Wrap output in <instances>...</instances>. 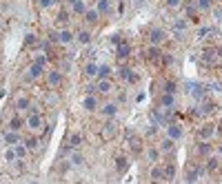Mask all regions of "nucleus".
Returning <instances> with one entry per match:
<instances>
[{"instance_id":"obj_16","label":"nucleus","mask_w":222,"mask_h":184,"mask_svg":"<svg viewBox=\"0 0 222 184\" xmlns=\"http://www.w3.org/2000/svg\"><path fill=\"white\" fill-rule=\"evenodd\" d=\"M100 91H102V93H107V91H111V84L107 82V80H102V82H100Z\"/></svg>"},{"instance_id":"obj_25","label":"nucleus","mask_w":222,"mask_h":184,"mask_svg":"<svg viewBox=\"0 0 222 184\" xmlns=\"http://www.w3.org/2000/svg\"><path fill=\"white\" fill-rule=\"evenodd\" d=\"M198 7L200 9H209V0H198Z\"/></svg>"},{"instance_id":"obj_3","label":"nucleus","mask_w":222,"mask_h":184,"mask_svg":"<svg viewBox=\"0 0 222 184\" xmlns=\"http://www.w3.org/2000/svg\"><path fill=\"white\" fill-rule=\"evenodd\" d=\"M129 53H131V49H129V44H127V42H120V49H118V56H120V58H127Z\"/></svg>"},{"instance_id":"obj_29","label":"nucleus","mask_w":222,"mask_h":184,"mask_svg":"<svg viewBox=\"0 0 222 184\" xmlns=\"http://www.w3.org/2000/svg\"><path fill=\"white\" fill-rule=\"evenodd\" d=\"M71 144H73V146H78V144H80V135H73V138H71Z\"/></svg>"},{"instance_id":"obj_22","label":"nucleus","mask_w":222,"mask_h":184,"mask_svg":"<svg viewBox=\"0 0 222 184\" xmlns=\"http://www.w3.org/2000/svg\"><path fill=\"white\" fill-rule=\"evenodd\" d=\"M164 91H167V93H173V91H176V84H173V82H167V84H164Z\"/></svg>"},{"instance_id":"obj_19","label":"nucleus","mask_w":222,"mask_h":184,"mask_svg":"<svg viewBox=\"0 0 222 184\" xmlns=\"http://www.w3.org/2000/svg\"><path fill=\"white\" fill-rule=\"evenodd\" d=\"M98 73V67H96V64H89V67H87V75H96Z\"/></svg>"},{"instance_id":"obj_34","label":"nucleus","mask_w":222,"mask_h":184,"mask_svg":"<svg viewBox=\"0 0 222 184\" xmlns=\"http://www.w3.org/2000/svg\"><path fill=\"white\" fill-rule=\"evenodd\" d=\"M220 89H222L220 82H213V84H211V91H220Z\"/></svg>"},{"instance_id":"obj_2","label":"nucleus","mask_w":222,"mask_h":184,"mask_svg":"<svg viewBox=\"0 0 222 184\" xmlns=\"http://www.w3.org/2000/svg\"><path fill=\"white\" fill-rule=\"evenodd\" d=\"M29 126H31V129H40V126H42V118L40 116H31L29 118Z\"/></svg>"},{"instance_id":"obj_23","label":"nucleus","mask_w":222,"mask_h":184,"mask_svg":"<svg viewBox=\"0 0 222 184\" xmlns=\"http://www.w3.org/2000/svg\"><path fill=\"white\" fill-rule=\"evenodd\" d=\"M98 9H100V11H107V9H109V2H107V0H100Z\"/></svg>"},{"instance_id":"obj_37","label":"nucleus","mask_w":222,"mask_h":184,"mask_svg":"<svg viewBox=\"0 0 222 184\" xmlns=\"http://www.w3.org/2000/svg\"><path fill=\"white\" fill-rule=\"evenodd\" d=\"M40 5H42V7H49V5H51V0H40Z\"/></svg>"},{"instance_id":"obj_13","label":"nucleus","mask_w":222,"mask_h":184,"mask_svg":"<svg viewBox=\"0 0 222 184\" xmlns=\"http://www.w3.org/2000/svg\"><path fill=\"white\" fill-rule=\"evenodd\" d=\"M78 40L82 42V44H89V40H91V36L87 34V31H82V34H80V38H78Z\"/></svg>"},{"instance_id":"obj_36","label":"nucleus","mask_w":222,"mask_h":184,"mask_svg":"<svg viewBox=\"0 0 222 184\" xmlns=\"http://www.w3.org/2000/svg\"><path fill=\"white\" fill-rule=\"evenodd\" d=\"M71 160H73V164H80V162H82V158H80V155H73Z\"/></svg>"},{"instance_id":"obj_6","label":"nucleus","mask_w":222,"mask_h":184,"mask_svg":"<svg viewBox=\"0 0 222 184\" xmlns=\"http://www.w3.org/2000/svg\"><path fill=\"white\" fill-rule=\"evenodd\" d=\"M40 73H42V64H40V62H36L34 67H31V78H38Z\"/></svg>"},{"instance_id":"obj_35","label":"nucleus","mask_w":222,"mask_h":184,"mask_svg":"<svg viewBox=\"0 0 222 184\" xmlns=\"http://www.w3.org/2000/svg\"><path fill=\"white\" fill-rule=\"evenodd\" d=\"M11 129H13V131H16V129H20V120H13V122H11Z\"/></svg>"},{"instance_id":"obj_20","label":"nucleus","mask_w":222,"mask_h":184,"mask_svg":"<svg viewBox=\"0 0 222 184\" xmlns=\"http://www.w3.org/2000/svg\"><path fill=\"white\" fill-rule=\"evenodd\" d=\"M73 9H76L78 13H82V11H85V5H82V2L78 0V2H73Z\"/></svg>"},{"instance_id":"obj_26","label":"nucleus","mask_w":222,"mask_h":184,"mask_svg":"<svg viewBox=\"0 0 222 184\" xmlns=\"http://www.w3.org/2000/svg\"><path fill=\"white\" fill-rule=\"evenodd\" d=\"M25 153H27L25 146H18V149H16V155H20V158H25Z\"/></svg>"},{"instance_id":"obj_33","label":"nucleus","mask_w":222,"mask_h":184,"mask_svg":"<svg viewBox=\"0 0 222 184\" xmlns=\"http://www.w3.org/2000/svg\"><path fill=\"white\" fill-rule=\"evenodd\" d=\"M58 20H60V22H67L69 18H67V13H65V11H62V13H60V16H58Z\"/></svg>"},{"instance_id":"obj_32","label":"nucleus","mask_w":222,"mask_h":184,"mask_svg":"<svg viewBox=\"0 0 222 184\" xmlns=\"http://www.w3.org/2000/svg\"><path fill=\"white\" fill-rule=\"evenodd\" d=\"M209 31H211V29H209V27H205V29H200V31H198V36L202 38V36H205V34H209Z\"/></svg>"},{"instance_id":"obj_10","label":"nucleus","mask_w":222,"mask_h":184,"mask_svg":"<svg viewBox=\"0 0 222 184\" xmlns=\"http://www.w3.org/2000/svg\"><path fill=\"white\" fill-rule=\"evenodd\" d=\"M109 71H111L109 67H100V69H98V75H100L102 80H107V78H109Z\"/></svg>"},{"instance_id":"obj_31","label":"nucleus","mask_w":222,"mask_h":184,"mask_svg":"<svg viewBox=\"0 0 222 184\" xmlns=\"http://www.w3.org/2000/svg\"><path fill=\"white\" fill-rule=\"evenodd\" d=\"M167 5H169V7H178L180 0H167Z\"/></svg>"},{"instance_id":"obj_5","label":"nucleus","mask_w":222,"mask_h":184,"mask_svg":"<svg viewBox=\"0 0 222 184\" xmlns=\"http://www.w3.org/2000/svg\"><path fill=\"white\" fill-rule=\"evenodd\" d=\"M96 107H98V100H96V98H91V95H89V98H87V100H85V109L94 111Z\"/></svg>"},{"instance_id":"obj_12","label":"nucleus","mask_w":222,"mask_h":184,"mask_svg":"<svg viewBox=\"0 0 222 184\" xmlns=\"http://www.w3.org/2000/svg\"><path fill=\"white\" fill-rule=\"evenodd\" d=\"M191 93H193V95H202V93H205V89H202V87H198V84H191Z\"/></svg>"},{"instance_id":"obj_30","label":"nucleus","mask_w":222,"mask_h":184,"mask_svg":"<svg viewBox=\"0 0 222 184\" xmlns=\"http://www.w3.org/2000/svg\"><path fill=\"white\" fill-rule=\"evenodd\" d=\"M198 151H200V153H209V144H200V149H198Z\"/></svg>"},{"instance_id":"obj_14","label":"nucleus","mask_w":222,"mask_h":184,"mask_svg":"<svg viewBox=\"0 0 222 184\" xmlns=\"http://www.w3.org/2000/svg\"><path fill=\"white\" fill-rule=\"evenodd\" d=\"M162 104H164V107H171V104H173V98H171V93L162 95Z\"/></svg>"},{"instance_id":"obj_27","label":"nucleus","mask_w":222,"mask_h":184,"mask_svg":"<svg viewBox=\"0 0 222 184\" xmlns=\"http://www.w3.org/2000/svg\"><path fill=\"white\" fill-rule=\"evenodd\" d=\"M5 138H7V142H16V140H18V138H16V133H7Z\"/></svg>"},{"instance_id":"obj_8","label":"nucleus","mask_w":222,"mask_h":184,"mask_svg":"<svg viewBox=\"0 0 222 184\" xmlns=\"http://www.w3.org/2000/svg\"><path fill=\"white\" fill-rule=\"evenodd\" d=\"M151 177L153 180H164V169H153L151 171Z\"/></svg>"},{"instance_id":"obj_1","label":"nucleus","mask_w":222,"mask_h":184,"mask_svg":"<svg viewBox=\"0 0 222 184\" xmlns=\"http://www.w3.org/2000/svg\"><path fill=\"white\" fill-rule=\"evenodd\" d=\"M162 38H164V34L160 31V29H153V31H151V36H149V40L153 42V44H158V42H162Z\"/></svg>"},{"instance_id":"obj_18","label":"nucleus","mask_w":222,"mask_h":184,"mask_svg":"<svg viewBox=\"0 0 222 184\" xmlns=\"http://www.w3.org/2000/svg\"><path fill=\"white\" fill-rule=\"evenodd\" d=\"M104 113H107V116H113V113H116V104H107V107H104Z\"/></svg>"},{"instance_id":"obj_15","label":"nucleus","mask_w":222,"mask_h":184,"mask_svg":"<svg viewBox=\"0 0 222 184\" xmlns=\"http://www.w3.org/2000/svg\"><path fill=\"white\" fill-rule=\"evenodd\" d=\"M27 104H29V100H27V98H22V100H18V104H16V109H27Z\"/></svg>"},{"instance_id":"obj_4","label":"nucleus","mask_w":222,"mask_h":184,"mask_svg":"<svg viewBox=\"0 0 222 184\" xmlns=\"http://www.w3.org/2000/svg\"><path fill=\"white\" fill-rule=\"evenodd\" d=\"M173 175H176V167L173 164H167L164 167V180H173Z\"/></svg>"},{"instance_id":"obj_11","label":"nucleus","mask_w":222,"mask_h":184,"mask_svg":"<svg viewBox=\"0 0 222 184\" xmlns=\"http://www.w3.org/2000/svg\"><path fill=\"white\" fill-rule=\"evenodd\" d=\"M87 22H98V11H87Z\"/></svg>"},{"instance_id":"obj_21","label":"nucleus","mask_w":222,"mask_h":184,"mask_svg":"<svg viewBox=\"0 0 222 184\" xmlns=\"http://www.w3.org/2000/svg\"><path fill=\"white\" fill-rule=\"evenodd\" d=\"M211 131H213V126H205V129L200 131V138H207V135L211 133Z\"/></svg>"},{"instance_id":"obj_28","label":"nucleus","mask_w":222,"mask_h":184,"mask_svg":"<svg viewBox=\"0 0 222 184\" xmlns=\"http://www.w3.org/2000/svg\"><path fill=\"white\" fill-rule=\"evenodd\" d=\"M118 169H120V171H124V169H127V162H124L122 158L118 160Z\"/></svg>"},{"instance_id":"obj_17","label":"nucleus","mask_w":222,"mask_h":184,"mask_svg":"<svg viewBox=\"0 0 222 184\" xmlns=\"http://www.w3.org/2000/svg\"><path fill=\"white\" fill-rule=\"evenodd\" d=\"M60 36V42H69L71 40V34H69V31H62V34H58Z\"/></svg>"},{"instance_id":"obj_9","label":"nucleus","mask_w":222,"mask_h":184,"mask_svg":"<svg viewBox=\"0 0 222 184\" xmlns=\"http://www.w3.org/2000/svg\"><path fill=\"white\" fill-rule=\"evenodd\" d=\"M49 82H51V87H56V84H60V73H58V71H53V73L49 75Z\"/></svg>"},{"instance_id":"obj_24","label":"nucleus","mask_w":222,"mask_h":184,"mask_svg":"<svg viewBox=\"0 0 222 184\" xmlns=\"http://www.w3.org/2000/svg\"><path fill=\"white\" fill-rule=\"evenodd\" d=\"M171 146H173V140H164V142H162V149L164 151H169Z\"/></svg>"},{"instance_id":"obj_7","label":"nucleus","mask_w":222,"mask_h":184,"mask_svg":"<svg viewBox=\"0 0 222 184\" xmlns=\"http://www.w3.org/2000/svg\"><path fill=\"white\" fill-rule=\"evenodd\" d=\"M169 135H171V138H180V135H182V129H180V126H176V124H171Z\"/></svg>"}]
</instances>
